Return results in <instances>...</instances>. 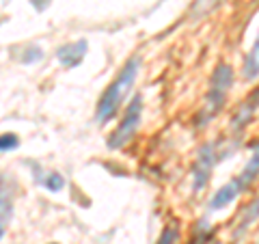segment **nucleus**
<instances>
[{
	"instance_id": "f03ea898",
	"label": "nucleus",
	"mask_w": 259,
	"mask_h": 244,
	"mask_svg": "<svg viewBox=\"0 0 259 244\" xmlns=\"http://www.w3.org/2000/svg\"><path fill=\"white\" fill-rule=\"evenodd\" d=\"M141 112H143V100L141 97H134L132 104H130V108L125 112V119L121 121V126L117 128V132L110 136V141H108V147H121L123 143H127L130 138L134 136L136 132V128H139L141 124Z\"/></svg>"
},
{
	"instance_id": "0eeeda50",
	"label": "nucleus",
	"mask_w": 259,
	"mask_h": 244,
	"mask_svg": "<svg viewBox=\"0 0 259 244\" xmlns=\"http://www.w3.org/2000/svg\"><path fill=\"white\" fill-rule=\"evenodd\" d=\"M221 3H223V0H194L192 9H190L192 20H199V18H203V15H207L209 11L214 9V7H218Z\"/></svg>"
},
{
	"instance_id": "20e7f679",
	"label": "nucleus",
	"mask_w": 259,
	"mask_h": 244,
	"mask_svg": "<svg viewBox=\"0 0 259 244\" xmlns=\"http://www.w3.org/2000/svg\"><path fill=\"white\" fill-rule=\"evenodd\" d=\"M87 52V42H78V44H69V46H63L59 50V61L63 65H67V67H71V65H76L82 61V56Z\"/></svg>"
},
{
	"instance_id": "9b49d317",
	"label": "nucleus",
	"mask_w": 259,
	"mask_h": 244,
	"mask_svg": "<svg viewBox=\"0 0 259 244\" xmlns=\"http://www.w3.org/2000/svg\"><path fill=\"white\" fill-rule=\"evenodd\" d=\"M46 186H48V188H50V190H61V188H63V177H61V175H56V173L48 175Z\"/></svg>"
},
{
	"instance_id": "1a4fd4ad",
	"label": "nucleus",
	"mask_w": 259,
	"mask_h": 244,
	"mask_svg": "<svg viewBox=\"0 0 259 244\" xmlns=\"http://www.w3.org/2000/svg\"><path fill=\"white\" fill-rule=\"evenodd\" d=\"M9 218H11V206L5 199H0V235L5 233V227L9 223Z\"/></svg>"
},
{
	"instance_id": "f257e3e1",
	"label": "nucleus",
	"mask_w": 259,
	"mask_h": 244,
	"mask_svg": "<svg viewBox=\"0 0 259 244\" xmlns=\"http://www.w3.org/2000/svg\"><path fill=\"white\" fill-rule=\"evenodd\" d=\"M136 74H139V59H132L127 61V65L123 67V71L119 74V78L108 87V91L104 93V97L100 100V106H97V117L102 121L112 117V112L119 108V104L125 100L127 91L132 89Z\"/></svg>"
},
{
	"instance_id": "423d86ee",
	"label": "nucleus",
	"mask_w": 259,
	"mask_h": 244,
	"mask_svg": "<svg viewBox=\"0 0 259 244\" xmlns=\"http://www.w3.org/2000/svg\"><path fill=\"white\" fill-rule=\"evenodd\" d=\"M259 74V37L244 61V78H255Z\"/></svg>"
},
{
	"instance_id": "6e6552de",
	"label": "nucleus",
	"mask_w": 259,
	"mask_h": 244,
	"mask_svg": "<svg viewBox=\"0 0 259 244\" xmlns=\"http://www.w3.org/2000/svg\"><path fill=\"white\" fill-rule=\"evenodd\" d=\"M257 171H259V151L255 153V158L253 160H250L248 162V167H246V171H244V173H242V177H240V186H244V184H248L250 180H253V177H255V173H257Z\"/></svg>"
},
{
	"instance_id": "39448f33",
	"label": "nucleus",
	"mask_w": 259,
	"mask_h": 244,
	"mask_svg": "<svg viewBox=\"0 0 259 244\" xmlns=\"http://www.w3.org/2000/svg\"><path fill=\"white\" fill-rule=\"evenodd\" d=\"M242 188L240 186V182L236 180V182H229L227 186H223L221 190H218L216 194H214V199H212V203H209V206H212V210H218V208H225L227 203L229 201H233L238 197V190Z\"/></svg>"
},
{
	"instance_id": "9d476101",
	"label": "nucleus",
	"mask_w": 259,
	"mask_h": 244,
	"mask_svg": "<svg viewBox=\"0 0 259 244\" xmlns=\"http://www.w3.org/2000/svg\"><path fill=\"white\" fill-rule=\"evenodd\" d=\"M13 147H18V136L13 134L0 136V149H13Z\"/></svg>"
},
{
	"instance_id": "7ed1b4c3",
	"label": "nucleus",
	"mask_w": 259,
	"mask_h": 244,
	"mask_svg": "<svg viewBox=\"0 0 259 244\" xmlns=\"http://www.w3.org/2000/svg\"><path fill=\"white\" fill-rule=\"evenodd\" d=\"M229 85H231V69L227 67V65H221L214 74V87H212V93H209V97L216 100V108L221 106V102H223Z\"/></svg>"
}]
</instances>
